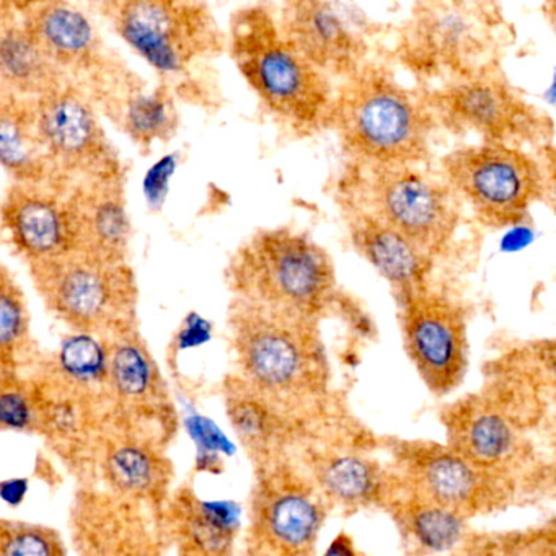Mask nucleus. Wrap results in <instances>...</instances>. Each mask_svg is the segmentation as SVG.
<instances>
[{"instance_id": "3", "label": "nucleus", "mask_w": 556, "mask_h": 556, "mask_svg": "<svg viewBox=\"0 0 556 556\" xmlns=\"http://www.w3.org/2000/svg\"><path fill=\"white\" fill-rule=\"evenodd\" d=\"M229 51L262 105L299 136L327 129L333 84L279 30L268 5L240 9L230 18Z\"/></svg>"}, {"instance_id": "24", "label": "nucleus", "mask_w": 556, "mask_h": 556, "mask_svg": "<svg viewBox=\"0 0 556 556\" xmlns=\"http://www.w3.org/2000/svg\"><path fill=\"white\" fill-rule=\"evenodd\" d=\"M383 510L392 519L406 556L447 555L464 542L471 530L470 522L464 517L403 490L400 483L399 491Z\"/></svg>"}, {"instance_id": "35", "label": "nucleus", "mask_w": 556, "mask_h": 556, "mask_svg": "<svg viewBox=\"0 0 556 556\" xmlns=\"http://www.w3.org/2000/svg\"><path fill=\"white\" fill-rule=\"evenodd\" d=\"M37 408L34 399L18 387H0V428L2 429H28L35 422Z\"/></svg>"}, {"instance_id": "10", "label": "nucleus", "mask_w": 556, "mask_h": 556, "mask_svg": "<svg viewBox=\"0 0 556 556\" xmlns=\"http://www.w3.org/2000/svg\"><path fill=\"white\" fill-rule=\"evenodd\" d=\"M243 552L315 556L328 509L298 457L253 465Z\"/></svg>"}, {"instance_id": "5", "label": "nucleus", "mask_w": 556, "mask_h": 556, "mask_svg": "<svg viewBox=\"0 0 556 556\" xmlns=\"http://www.w3.org/2000/svg\"><path fill=\"white\" fill-rule=\"evenodd\" d=\"M514 31L496 2H416L395 43L396 61L418 79L444 80L501 64Z\"/></svg>"}, {"instance_id": "33", "label": "nucleus", "mask_w": 556, "mask_h": 556, "mask_svg": "<svg viewBox=\"0 0 556 556\" xmlns=\"http://www.w3.org/2000/svg\"><path fill=\"white\" fill-rule=\"evenodd\" d=\"M27 308L17 286L0 275V354L11 353L27 333Z\"/></svg>"}, {"instance_id": "12", "label": "nucleus", "mask_w": 556, "mask_h": 556, "mask_svg": "<svg viewBox=\"0 0 556 556\" xmlns=\"http://www.w3.org/2000/svg\"><path fill=\"white\" fill-rule=\"evenodd\" d=\"M109 15L125 43L162 76H180L226 47L213 12L200 2L129 0Z\"/></svg>"}, {"instance_id": "30", "label": "nucleus", "mask_w": 556, "mask_h": 556, "mask_svg": "<svg viewBox=\"0 0 556 556\" xmlns=\"http://www.w3.org/2000/svg\"><path fill=\"white\" fill-rule=\"evenodd\" d=\"M464 542L488 556H556V523L501 532L470 530Z\"/></svg>"}, {"instance_id": "23", "label": "nucleus", "mask_w": 556, "mask_h": 556, "mask_svg": "<svg viewBox=\"0 0 556 556\" xmlns=\"http://www.w3.org/2000/svg\"><path fill=\"white\" fill-rule=\"evenodd\" d=\"M28 30L48 60L64 70H89L100 53V38L90 18L64 2L25 5L21 11Z\"/></svg>"}, {"instance_id": "20", "label": "nucleus", "mask_w": 556, "mask_h": 556, "mask_svg": "<svg viewBox=\"0 0 556 556\" xmlns=\"http://www.w3.org/2000/svg\"><path fill=\"white\" fill-rule=\"evenodd\" d=\"M84 184L67 193L73 253L123 265L128 255L131 224L116 178Z\"/></svg>"}, {"instance_id": "40", "label": "nucleus", "mask_w": 556, "mask_h": 556, "mask_svg": "<svg viewBox=\"0 0 556 556\" xmlns=\"http://www.w3.org/2000/svg\"><path fill=\"white\" fill-rule=\"evenodd\" d=\"M12 93H9L4 87L0 86V109L8 103V100L11 99Z\"/></svg>"}, {"instance_id": "25", "label": "nucleus", "mask_w": 556, "mask_h": 556, "mask_svg": "<svg viewBox=\"0 0 556 556\" xmlns=\"http://www.w3.org/2000/svg\"><path fill=\"white\" fill-rule=\"evenodd\" d=\"M63 84V73L48 60L21 12L0 9V86L18 99L37 100Z\"/></svg>"}, {"instance_id": "14", "label": "nucleus", "mask_w": 556, "mask_h": 556, "mask_svg": "<svg viewBox=\"0 0 556 556\" xmlns=\"http://www.w3.org/2000/svg\"><path fill=\"white\" fill-rule=\"evenodd\" d=\"M403 350L426 389L435 396L454 393L470 363L465 308L429 282L395 295Z\"/></svg>"}, {"instance_id": "22", "label": "nucleus", "mask_w": 556, "mask_h": 556, "mask_svg": "<svg viewBox=\"0 0 556 556\" xmlns=\"http://www.w3.org/2000/svg\"><path fill=\"white\" fill-rule=\"evenodd\" d=\"M164 529L178 552L197 556H233L240 533V509L232 501H210L181 488L165 510Z\"/></svg>"}, {"instance_id": "8", "label": "nucleus", "mask_w": 556, "mask_h": 556, "mask_svg": "<svg viewBox=\"0 0 556 556\" xmlns=\"http://www.w3.org/2000/svg\"><path fill=\"white\" fill-rule=\"evenodd\" d=\"M439 177L490 229H509L529 217L549 191L545 167L514 146L478 142L441 159Z\"/></svg>"}, {"instance_id": "1", "label": "nucleus", "mask_w": 556, "mask_h": 556, "mask_svg": "<svg viewBox=\"0 0 556 556\" xmlns=\"http://www.w3.org/2000/svg\"><path fill=\"white\" fill-rule=\"evenodd\" d=\"M327 129H333L350 164L422 167L438 129L426 90L396 79L387 64L370 60L334 89Z\"/></svg>"}, {"instance_id": "34", "label": "nucleus", "mask_w": 556, "mask_h": 556, "mask_svg": "<svg viewBox=\"0 0 556 556\" xmlns=\"http://www.w3.org/2000/svg\"><path fill=\"white\" fill-rule=\"evenodd\" d=\"M185 428L197 444V465L200 470L217 473L219 471L217 467L223 465V460L219 458L220 452L226 451V435L211 419L201 415L188 416Z\"/></svg>"}, {"instance_id": "18", "label": "nucleus", "mask_w": 556, "mask_h": 556, "mask_svg": "<svg viewBox=\"0 0 556 556\" xmlns=\"http://www.w3.org/2000/svg\"><path fill=\"white\" fill-rule=\"evenodd\" d=\"M298 458L330 510L354 514L374 507L386 509L399 491L390 465L377 460L366 448L318 445Z\"/></svg>"}, {"instance_id": "16", "label": "nucleus", "mask_w": 556, "mask_h": 556, "mask_svg": "<svg viewBox=\"0 0 556 556\" xmlns=\"http://www.w3.org/2000/svg\"><path fill=\"white\" fill-rule=\"evenodd\" d=\"M38 132L58 178L84 181L118 177V159L86 97L63 84L34 100Z\"/></svg>"}, {"instance_id": "29", "label": "nucleus", "mask_w": 556, "mask_h": 556, "mask_svg": "<svg viewBox=\"0 0 556 556\" xmlns=\"http://www.w3.org/2000/svg\"><path fill=\"white\" fill-rule=\"evenodd\" d=\"M122 123L132 141L144 148H151L157 141H168L178 125L170 92L167 89L132 92L123 105Z\"/></svg>"}, {"instance_id": "15", "label": "nucleus", "mask_w": 556, "mask_h": 556, "mask_svg": "<svg viewBox=\"0 0 556 556\" xmlns=\"http://www.w3.org/2000/svg\"><path fill=\"white\" fill-rule=\"evenodd\" d=\"M276 21L286 40L330 79H346L370 61L377 27L357 5L289 0Z\"/></svg>"}, {"instance_id": "38", "label": "nucleus", "mask_w": 556, "mask_h": 556, "mask_svg": "<svg viewBox=\"0 0 556 556\" xmlns=\"http://www.w3.org/2000/svg\"><path fill=\"white\" fill-rule=\"evenodd\" d=\"M321 556H363L357 548L356 540L348 532H340L328 543Z\"/></svg>"}, {"instance_id": "36", "label": "nucleus", "mask_w": 556, "mask_h": 556, "mask_svg": "<svg viewBox=\"0 0 556 556\" xmlns=\"http://www.w3.org/2000/svg\"><path fill=\"white\" fill-rule=\"evenodd\" d=\"M175 157L172 155H165L161 161L155 162L148 174L144 175V181H142V193H144L146 203L149 204L151 210H159L164 204L165 198L168 193V180L174 175Z\"/></svg>"}, {"instance_id": "37", "label": "nucleus", "mask_w": 556, "mask_h": 556, "mask_svg": "<svg viewBox=\"0 0 556 556\" xmlns=\"http://www.w3.org/2000/svg\"><path fill=\"white\" fill-rule=\"evenodd\" d=\"M28 493V480L25 478H9L0 481V500L9 506H21Z\"/></svg>"}, {"instance_id": "28", "label": "nucleus", "mask_w": 556, "mask_h": 556, "mask_svg": "<svg viewBox=\"0 0 556 556\" xmlns=\"http://www.w3.org/2000/svg\"><path fill=\"white\" fill-rule=\"evenodd\" d=\"M109 382L125 400H144L159 389V370L132 328L115 333L109 348Z\"/></svg>"}, {"instance_id": "21", "label": "nucleus", "mask_w": 556, "mask_h": 556, "mask_svg": "<svg viewBox=\"0 0 556 556\" xmlns=\"http://www.w3.org/2000/svg\"><path fill=\"white\" fill-rule=\"evenodd\" d=\"M354 250L379 271L399 295L428 282L434 260L359 207L340 204Z\"/></svg>"}, {"instance_id": "6", "label": "nucleus", "mask_w": 556, "mask_h": 556, "mask_svg": "<svg viewBox=\"0 0 556 556\" xmlns=\"http://www.w3.org/2000/svg\"><path fill=\"white\" fill-rule=\"evenodd\" d=\"M337 200L382 220L431 260L448 249L464 211L441 177L408 165L350 164L338 185Z\"/></svg>"}, {"instance_id": "17", "label": "nucleus", "mask_w": 556, "mask_h": 556, "mask_svg": "<svg viewBox=\"0 0 556 556\" xmlns=\"http://www.w3.org/2000/svg\"><path fill=\"white\" fill-rule=\"evenodd\" d=\"M527 432L542 426L555 402V343L522 341L491 359L480 390Z\"/></svg>"}, {"instance_id": "7", "label": "nucleus", "mask_w": 556, "mask_h": 556, "mask_svg": "<svg viewBox=\"0 0 556 556\" xmlns=\"http://www.w3.org/2000/svg\"><path fill=\"white\" fill-rule=\"evenodd\" d=\"M426 99L438 128L452 135L520 149L552 142V118L513 86L501 64L444 80L426 90Z\"/></svg>"}, {"instance_id": "13", "label": "nucleus", "mask_w": 556, "mask_h": 556, "mask_svg": "<svg viewBox=\"0 0 556 556\" xmlns=\"http://www.w3.org/2000/svg\"><path fill=\"white\" fill-rule=\"evenodd\" d=\"M31 273L48 307L74 330L115 334L131 328L136 295L126 263L115 265L71 253L31 266Z\"/></svg>"}, {"instance_id": "9", "label": "nucleus", "mask_w": 556, "mask_h": 556, "mask_svg": "<svg viewBox=\"0 0 556 556\" xmlns=\"http://www.w3.org/2000/svg\"><path fill=\"white\" fill-rule=\"evenodd\" d=\"M444 442L471 464L517 488L520 496H543L555 486V465L526 429L480 392L447 403L441 412Z\"/></svg>"}, {"instance_id": "2", "label": "nucleus", "mask_w": 556, "mask_h": 556, "mask_svg": "<svg viewBox=\"0 0 556 556\" xmlns=\"http://www.w3.org/2000/svg\"><path fill=\"white\" fill-rule=\"evenodd\" d=\"M229 333L236 374L253 389L299 405L337 395L320 321L232 299Z\"/></svg>"}, {"instance_id": "31", "label": "nucleus", "mask_w": 556, "mask_h": 556, "mask_svg": "<svg viewBox=\"0 0 556 556\" xmlns=\"http://www.w3.org/2000/svg\"><path fill=\"white\" fill-rule=\"evenodd\" d=\"M58 367L64 379L74 386L105 382L109 380V346L96 334L76 331L61 344Z\"/></svg>"}, {"instance_id": "19", "label": "nucleus", "mask_w": 556, "mask_h": 556, "mask_svg": "<svg viewBox=\"0 0 556 556\" xmlns=\"http://www.w3.org/2000/svg\"><path fill=\"white\" fill-rule=\"evenodd\" d=\"M54 184H17L0 207L4 229L30 268L73 253L70 201Z\"/></svg>"}, {"instance_id": "41", "label": "nucleus", "mask_w": 556, "mask_h": 556, "mask_svg": "<svg viewBox=\"0 0 556 556\" xmlns=\"http://www.w3.org/2000/svg\"><path fill=\"white\" fill-rule=\"evenodd\" d=\"M242 556H263V555H255V553L243 552Z\"/></svg>"}, {"instance_id": "32", "label": "nucleus", "mask_w": 556, "mask_h": 556, "mask_svg": "<svg viewBox=\"0 0 556 556\" xmlns=\"http://www.w3.org/2000/svg\"><path fill=\"white\" fill-rule=\"evenodd\" d=\"M0 556H66V546L48 527L0 520Z\"/></svg>"}, {"instance_id": "42", "label": "nucleus", "mask_w": 556, "mask_h": 556, "mask_svg": "<svg viewBox=\"0 0 556 556\" xmlns=\"http://www.w3.org/2000/svg\"><path fill=\"white\" fill-rule=\"evenodd\" d=\"M178 556H197V555H191V553L178 552Z\"/></svg>"}, {"instance_id": "39", "label": "nucleus", "mask_w": 556, "mask_h": 556, "mask_svg": "<svg viewBox=\"0 0 556 556\" xmlns=\"http://www.w3.org/2000/svg\"><path fill=\"white\" fill-rule=\"evenodd\" d=\"M444 556H488L484 555L480 549L473 548V546L468 545L467 542H462L454 552L447 553Z\"/></svg>"}, {"instance_id": "4", "label": "nucleus", "mask_w": 556, "mask_h": 556, "mask_svg": "<svg viewBox=\"0 0 556 556\" xmlns=\"http://www.w3.org/2000/svg\"><path fill=\"white\" fill-rule=\"evenodd\" d=\"M233 299L321 320L337 301V268L330 253L292 227L250 236L227 266Z\"/></svg>"}, {"instance_id": "11", "label": "nucleus", "mask_w": 556, "mask_h": 556, "mask_svg": "<svg viewBox=\"0 0 556 556\" xmlns=\"http://www.w3.org/2000/svg\"><path fill=\"white\" fill-rule=\"evenodd\" d=\"M390 468L400 486L426 497L470 522L506 510L522 500L509 481L477 467L445 442L390 438Z\"/></svg>"}, {"instance_id": "27", "label": "nucleus", "mask_w": 556, "mask_h": 556, "mask_svg": "<svg viewBox=\"0 0 556 556\" xmlns=\"http://www.w3.org/2000/svg\"><path fill=\"white\" fill-rule=\"evenodd\" d=\"M105 475L113 493L146 503L165 494L167 462L154 448L139 442H119L105 457Z\"/></svg>"}, {"instance_id": "26", "label": "nucleus", "mask_w": 556, "mask_h": 556, "mask_svg": "<svg viewBox=\"0 0 556 556\" xmlns=\"http://www.w3.org/2000/svg\"><path fill=\"white\" fill-rule=\"evenodd\" d=\"M0 167L18 184L60 181L38 132L34 100L12 96L0 109Z\"/></svg>"}]
</instances>
